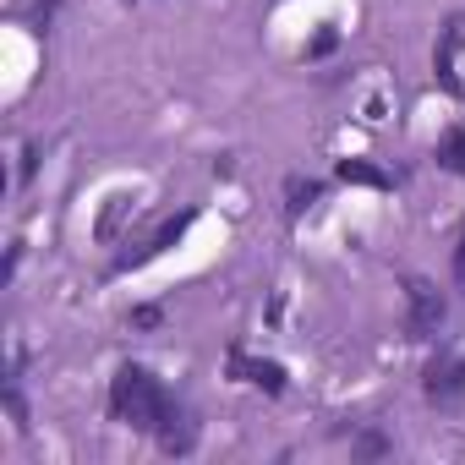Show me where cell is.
<instances>
[{"label":"cell","instance_id":"277c9868","mask_svg":"<svg viewBox=\"0 0 465 465\" xmlns=\"http://www.w3.org/2000/svg\"><path fill=\"white\" fill-rule=\"evenodd\" d=\"M460 55H465V23L454 17V23L443 28V39H438V55H432V72H438V83H443L449 94H465V72H460Z\"/></svg>","mask_w":465,"mask_h":465},{"label":"cell","instance_id":"5b68a950","mask_svg":"<svg viewBox=\"0 0 465 465\" xmlns=\"http://www.w3.org/2000/svg\"><path fill=\"white\" fill-rule=\"evenodd\" d=\"M230 372L252 389H263V394H285V367L280 361H252L247 351H230Z\"/></svg>","mask_w":465,"mask_h":465},{"label":"cell","instance_id":"52a82bcc","mask_svg":"<svg viewBox=\"0 0 465 465\" xmlns=\"http://www.w3.org/2000/svg\"><path fill=\"white\" fill-rule=\"evenodd\" d=\"M340 181H351V186H378V192L394 186V181H389L378 164H367V159H340Z\"/></svg>","mask_w":465,"mask_h":465},{"label":"cell","instance_id":"6da1fadb","mask_svg":"<svg viewBox=\"0 0 465 465\" xmlns=\"http://www.w3.org/2000/svg\"><path fill=\"white\" fill-rule=\"evenodd\" d=\"M170 411H175V400H170V389H164L148 367H137V361L115 367V378H110V416H115L121 427H132V432H159V427L170 421Z\"/></svg>","mask_w":465,"mask_h":465},{"label":"cell","instance_id":"ba28073f","mask_svg":"<svg viewBox=\"0 0 465 465\" xmlns=\"http://www.w3.org/2000/svg\"><path fill=\"white\" fill-rule=\"evenodd\" d=\"M285 197H291V203H285V208H291V219H302V213H307V208L323 197V186H318V181H302V175H291V181H285Z\"/></svg>","mask_w":465,"mask_h":465},{"label":"cell","instance_id":"3957f363","mask_svg":"<svg viewBox=\"0 0 465 465\" xmlns=\"http://www.w3.org/2000/svg\"><path fill=\"white\" fill-rule=\"evenodd\" d=\"M421 389L432 405H460L465 400V356L460 351H438L421 372Z\"/></svg>","mask_w":465,"mask_h":465},{"label":"cell","instance_id":"30bf717a","mask_svg":"<svg viewBox=\"0 0 465 465\" xmlns=\"http://www.w3.org/2000/svg\"><path fill=\"white\" fill-rule=\"evenodd\" d=\"M334 45H340V34H334V28H329V23H323V34H318V39H312V45H307V61H318V55H329V50H334Z\"/></svg>","mask_w":465,"mask_h":465},{"label":"cell","instance_id":"7a4b0ae2","mask_svg":"<svg viewBox=\"0 0 465 465\" xmlns=\"http://www.w3.org/2000/svg\"><path fill=\"white\" fill-rule=\"evenodd\" d=\"M405 329H411V340H438V329H443V318H449V302H443V291L432 285V280H405Z\"/></svg>","mask_w":465,"mask_h":465},{"label":"cell","instance_id":"8fae6325","mask_svg":"<svg viewBox=\"0 0 465 465\" xmlns=\"http://www.w3.org/2000/svg\"><path fill=\"white\" fill-rule=\"evenodd\" d=\"M132 323H143V329H153V323H159V307H137V312H132Z\"/></svg>","mask_w":465,"mask_h":465},{"label":"cell","instance_id":"8992f818","mask_svg":"<svg viewBox=\"0 0 465 465\" xmlns=\"http://www.w3.org/2000/svg\"><path fill=\"white\" fill-rule=\"evenodd\" d=\"M186 230H192V213H181V219H170V224H159V236H153V242H148L143 252H126V258H121L115 269H143V263H153V258H164V252H170V247H175V242L186 236Z\"/></svg>","mask_w":465,"mask_h":465},{"label":"cell","instance_id":"9c48e42d","mask_svg":"<svg viewBox=\"0 0 465 465\" xmlns=\"http://www.w3.org/2000/svg\"><path fill=\"white\" fill-rule=\"evenodd\" d=\"M438 164L454 170V175H465V126H454V132L438 137Z\"/></svg>","mask_w":465,"mask_h":465}]
</instances>
